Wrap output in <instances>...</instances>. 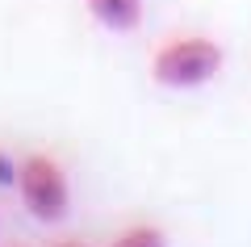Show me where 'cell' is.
<instances>
[{
    "instance_id": "6da1fadb",
    "label": "cell",
    "mask_w": 251,
    "mask_h": 247,
    "mask_svg": "<svg viewBox=\"0 0 251 247\" xmlns=\"http://www.w3.org/2000/svg\"><path fill=\"white\" fill-rule=\"evenodd\" d=\"M222 71V46L214 38H176L159 46L151 59V76L163 88H201Z\"/></svg>"
},
{
    "instance_id": "7a4b0ae2",
    "label": "cell",
    "mask_w": 251,
    "mask_h": 247,
    "mask_svg": "<svg viewBox=\"0 0 251 247\" xmlns=\"http://www.w3.org/2000/svg\"><path fill=\"white\" fill-rule=\"evenodd\" d=\"M17 193H21V201L29 205V214L38 222H59L72 210L67 176H63V168L50 155H42V151L38 155H25L17 164Z\"/></svg>"
},
{
    "instance_id": "3957f363",
    "label": "cell",
    "mask_w": 251,
    "mask_h": 247,
    "mask_svg": "<svg viewBox=\"0 0 251 247\" xmlns=\"http://www.w3.org/2000/svg\"><path fill=\"white\" fill-rule=\"evenodd\" d=\"M84 4L109 29H134L143 21V0H84Z\"/></svg>"
},
{
    "instance_id": "277c9868",
    "label": "cell",
    "mask_w": 251,
    "mask_h": 247,
    "mask_svg": "<svg viewBox=\"0 0 251 247\" xmlns=\"http://www.w3.org/2000/svg\"><path fill=\"white\" fill-rule=\"evenodd\" d=\"M109 247H168V239H163L159 226H130V230H122Z\"/></svg>"
},
{
    "instance_id": "5b68a950",
    "label": "cell",
    "mask_w": 251,
    "mask_h": 247,
    "mask_svg": "<svg viewBox=\"0 0 251 247\" xmlns=\"http://www.w3.org/2000/svg\"><path fill=\"white\" fill-rule=\"evenodd\" d=\"M9 180L17 185V164H13V159L0 151V185H9Z\"/></svg>"
},
{
    "instance_id": "8992f818",
    "label": "cell",
    "mask_w": 251,
    "mask_h": 247,
    "mask_svg": "<svg viewBox=\"0 0 251 247\" xmlns=\"http://www.w3.org/2000/svg\"><path fill=\"white\" fill-rule=\"evenodd\" d=\"M54 247H84V243H54Z\"/></svg>"
}]
</instances>
